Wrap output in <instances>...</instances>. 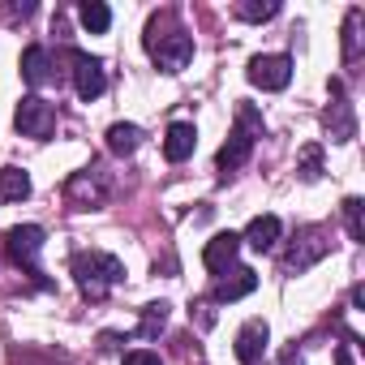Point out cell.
<instances>
[{"mask_svg":"<svg viewBox=\"0 0 365 365\" xmlns=\"http://www.w3.org/2000/svg\"><path fill=\"white\" fill-rule=\"evenodd\" d=\"M14 125H18L22 138H52L56 133V108L39 95H26L14 112Z\"/></svg>","mask_w":365,"mask_h":365,"instance_id":"cell-5","label":"cell"},{"mask_svg":"<svg viewBox=\"0 0 365 365\" xmlns=\"http://www.w3.org/2000/svg\"><path fill=\"white\" fill-rule=\"evenodd\" d=\"M69 61H73V91H78V99H82V103L99 99V95L108 91L103 61H95V56H86V52H69Z\"/></svg>","mask_w":365,"mask_h":365,"instance_id":"cell-6","label":"cell"},{"mask_svg":"<svg viewBox=\"0 0 365 365\" xmlns=\"http://www.w3.org/2000/svg\"><path fill=\"white\" fill-rule=\"evenodd\" d=\"M39 250H43V228H39V224H18V228H9V237H5L9 262L22 267L26 275H35L39 288H48V279H43V271H39Z\"/></svg>","mask_w":365,"mask_h":365,"instance_id":"cell-4","label":"cell"},{"mask_svg":"<svg viewBox=\"0 0 365 365\" xmlns=\"http://www.w3.org/2000/svg\"><path fill=\"white\" fill-rule=\"evenodd\" d=\"M31 198V176L22 168H0V202H22Z\"/></svg>","mask_w":365,"mask_h":365,"instance_id":"cell-17","label":"cell"},{"mask_svg":"<svg viewBox=\"0 0 365 365\" xmlns=\"http://www.w3.org/2000/svg\"><path fill=\"white\" fill-rule=\"evenodd\" d=\"M258 288V275L250 271V267H228L224 275H220V284H215V301H241V297H250Z\"/></svg>","mask_w":365,"mask_h":365,"instance_id":"cell-13","label":"cell"},{"mask_svg":"<svg viewBox=\"0 0 365 365\" xmlns=\"http://www.w3.org/2000/svg\"><path fill=\"white\" fill-rule=\"evenodd\" d=\"M254 133H262V120H258V112H254L250 103H241V108H237V129L228 133V142H224L220 155H215V163H220L224 176L237 172V168L254 155Z\"/></svg>","mask_w":365,"mask_h":365,"instance_id":"cell-3","label":"cell"},{"mask_svg":"<svg viewBox=\"0 0 365 365\" xmlns=\"http://www.w3.org/2000/svg\"><path fill=\"white\" fill-rule=\"evenodd\" d=\"M275 241H279V220H275V215H254L250 228H245V237H241V245H250V250H258V254L275 250Z\"/></svg>","mask_w":365,"mask_h":365,"instance_id":"cell-15","label":"cell"},{"mask_svg":"<svg viewBox=\"0 0 365 365\" xmlns=\"http://www.w3.org/2000/svg\"><path fill=\"white\" fill-rule=\"evenodd\" d=\"M69 202L73 207H99L103 198H108V176H103V168H86V172H78L73 180H69Z\"/></svg>","mask_w":365,"mask_h":365,"instance_id":"cell-8","label":"cell"},{"mask_svg":"<svg viewBox=\"0 0 365 365\" xmlns=\"http://www.w3.org/2000/svg\"><path fill=\"white\" fill-rule=\"evenodd\" d=\"M125 365H163V356L146 352V348H133V352H125Z\"/></svg>","mask_w":365,"mask_h":365,"instance_id":"cell-25","label":"cell"},{"mask_svg":"<svg viewBox=\"0 0 365 365\" xmlns=\"http://www.w3.org/2000/svg\"><path fill=\"white\" fill-rule=\"evenodd\" d=\"M73 279H78L82 297L103 301V297L125 279V267H120V258H112V254L86 250V254H78V258H73Z\"/></svg>","mask_w":365,"mask_h":365,"instance_id":"cell-2","label":"cell"},{"mask_svg":"<svg viewBox=\"0 0 365 365\" xmlns=\"http://www.w3.org/2000/svg\"><path fill=\"white\" fill-rule=\"evenodd\" d=\"M331 95H335V103L327 108V129H331V138H335V142H348V138H356L352 103H344V86H339V82H331Z\"/></svg>","mask_w":365,"mask_h":365,"instance_id":"cell-10","label":"cell"},{"mask_svg":"<svg viewBox=\"0 0 365 365\" xmlns=\"http://www.w3.org/2000/svg\"><path fill=\"white\" fill-rule=\"evenodd\" d=\"M163 327H168V305H163V301L146 305V309H142V322H138V335H142V339H155Z\"/></svg>","mask_w":365,"mask_h":365,"instance_id":"cell-21","label":"cell"},{"mask_svg":"<svg viewBox=\"0 0 365 365\" xmlns=\"http://www.w3.org/2000/svg\"><path fill=\"white\" fill-rule=\"evenodd\" d=\"M142 43H146L150 61H155L163 73H180V69L194 61V35H190L185 26H176L168 14H163V18H150Z\"/></svg>","mask_w":365,"mask_h":365,"instance_id":"cell-1","label":"cell"},{"mask_svg":"<svg viewBox=\"0 0 365 365\" xmlns=\"http://www.w3.org/2000/svg\"><path fill=\"white\" fill-rule=\"evenodd\" d=\"M237 250H241V237H237V232H220V237H211V241H207V250H202L207 271L224 275V271L237 262Z\"/></svg>","mask_w":365,"mask_h":365,"instance_id":"cell-11","label":"cell"},{"mask_svg":"<svg viewBox=\"0 0 365 365\" xmlns=\"http://www.w3.org/2000/svg\"><path fill=\"white\" fill-rule=\"evenodd\" d=\"M284 365H301V361H297V352H288V361H284Z\"/></svg>","mask_w":365,"mask_h":365,"instance_id":"cell-26","label":"cell"},{"mask_svg":"<svg viewBox=\"0 0 365 365\" xmlns=\"http://www.w3.org/2000/svg\"><path fill=\"white\" fill-rule=\"evenodd\" d=\"M327 250H331V245L322 241V232H318V228H309V232H301V241L292 245V254H288V262H284V267H288V271H309Z\"/></svg>","mask_w":365,"mask_h":365,"instance_id":"cell-12","label":"cell"},{"mask_svg":"<svg viewBox=\"0 0 365 365\" xmlns=\"http://www.w3.org/2000/svg\"><path fill=\"white\" fill-rule=\"evenodd\" d=\"M250 82L258 91H284L292 82V56H254L250 61Z\"/></svg>","mask_w":365,"mask_h":365,"instance_id":"cell-7","label":"cell"},{"mask_svg":"<svg viewBox=\"0 0 365 365\" xmlns=\"http://www.w3.org/2000/svg\"><path fill=\"white\" fill-rule=\"evenodd\" d=\"M194 146H198V129H194L190 120H176V125L168 129V138H163V155H168L172 163L190 159V155H194Z\"/></svg>","mask_w":365,"mask_h":365,"instance_id":"cell-14","label":"cell"},{"mask_svg":"<svg viewBox=\"0 0 365 365\" xmlns=\"http://www.w3.org/2000/svg\"><path fill=\"white\" fill-rule=\"evenodd\" d=\"M138 146H142V129H138V125H125V120H120V125L108 129V150H112V155H133Z\"/></svg>","mask_w":365,"mask_h":365,"instance_id":"cell-18","label":"cell"},{"mask_svg":"<svg viewBox=\"0 0 365 365\" xmlns=\"http://www.w3.org/2000/svg\"><path fill=\"white\" fill-rule=\"evenodd\" d=\"M361 9H348V22H344V61L352 65L361 56Z\"/></svg>","mask_w":365,"mask_h":365,"instance_id":"cell-20","label":"cell"},{"mask_svg":"<svg viewBox=\"0 0 365 365\" xmlns=\"http://www.w3.org/2000/svg\"><path fill=\"white\" fill-rule=\"evenodd\" d=\"M275 14H279L275 0H267V5H237V18H245V22H267Z\"/></svg>","mask_w":365,"mask_h":365,"instance_id":"cell-24","label":"cell"},{"mask_svg":"<svg viewBox=\"0 0 365 365\" xmlns=\"http://www.w3.org/2000/svg\"><path fill=\"white\" fill-rule=\"evenodd\" d=\"M361 207H365L361 198H348V202H344V224H348V237H352V241H365V228H361Z\"/></svg>","mask_w":365,"mask_h":365,"instance_id":"cell-23","label":"cell"},{"mask_svg":"<svg viewBox=\"0 0 365 365\" xmlns=\"http://www.w3.org/2000/svg\"><path fill=\"white\" fill-rule=\"evenodd\" d=\"M78 14H82V26H86L91 35H103V31L112 26V9L103 5V0H86Z\"/></svg>","mask_w":365,"mask_h":365,"instance_id":"cell-19","label":"cell"},{"mask_svg":"<svg viewBox=\"0 0 365 365\" xmlns=\"http://www.w3.org/2000/svg\"><path fill=\"white\" fill-rule=\"evenodd\" d=\"M267 339H271V331H267L262 318L245 322V327L237 331V361H241V365H258L262 352H267Z\"/></svg>","mask_w":365,"mask_h":365,"instance_id":"cell-9","label":"cell"},{"mask_svg":"<svg viewBox=\"0 0 365 365\" xmlns=\"http://www.w3.org/2000/svg\"><path fill=\"white\" fill-rule=\"evenodd\" d=\"M22 78H26V86H43V82H52V52L48 48H26L22 52Z\"/></svg>","mask_w":365,"mask_h":365,"instance_id":"cell-16","label":"cell"},{"mask_svg":"<svg viewBox=\"0 0 365 365\" xmlns=\"http://www.w3.org/2000/svg\"><path fill=\"white\" fill-rule=\"evenodd\" d=\"M297 172H301L305 180H318V176H322V146H318V142H309V146L301 150V168H297Z\"/></svg>","mask_w":365,"mask_h":365,"instance_id":"cell-22","label":"cell"}]
</instances>
